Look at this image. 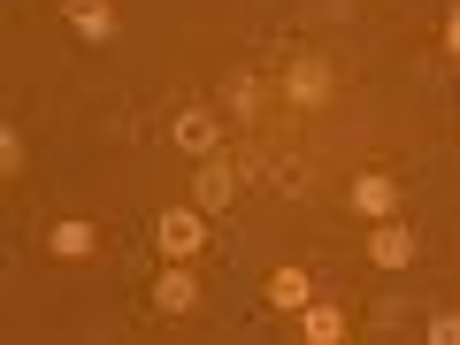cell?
Returning a JSON list of instances; mask_svg holds the SVG:
<instances>
[{"mask_svg":"<svg viewBox=\"0 0 460 345\" xmlns=\"http://www.w3.org/2000/svg\"><path fill=\"white\" fill-rule=\"evenodd\" d=\"M62 16H69V31L93 39V47H100V39H115V8H108V0H62Z\"/></svg>","mask_w":460,"mask_h":345,"instance_id":"30bf717a","label":"cell"},{"mask_svg":"<svg viewBox=\"0 0 460 345\" xmlns=\"http://www.w3.org/2000/svg\"><path fill=\"white\" fill-rule=\"evenodd\" d=\"M238 192H246V169L230 162V154H199V169H192V208H199V215H223V208H238Z\"/></svg>","mask_w":460,"mask_h":345,"instance_id":"6da1fadb","label":"cell"},{"mask_svg":"<svg viewBox=\"0 0 460 345\" xmlns=\"http://www.w3.org/2000/svg\"><path fill=\"white\" fill-rule=\"evenodd\" d=\"M307 299H314L307 269H269V307H277V314H299Z\"/></svg>","mask_w":460,"mask_h":345,"instance_id":"8fae6325","label":"cell"},{"mask_svg":"<svg viewBox=\"0 0 460 345\" xmlns=\"http://www.w3.org/2000/svg\"><path fill=\"white\" fill-rule=\"evenodd\" d=\"M345 330H353V314L330 307V299H307V307H299V338H307V345H338Z\"/></svg>","mask_w":460,"mask_h":345,"instance_id":"8992f818","label":"cell"},{"mask_svg":"<svg viewBox=\"0 0 460 345\" xmlns=\"http://www.w3.org/2000/svg\"><path fill=\"white\" fill-rule=\"evenodd\" d=\"M154 253H162V261H192V253H208V215H199V208L154 215Z\"/></svg>","mask_w":460,"mask_h":345,"instance_id":"7a4b0ae2","label":"cell"},{"mask_svg":"<svg viewBox=\"0 0 460 345\" xmlns=\"http://www.w3.org/2000/svg\"><path fill=\"white\" fill-rule=\"evenodd\" d=\"M199 307V277H192V269H169V277H154V314H192Z\"/></svg>","mask_w":460,"mask_h":345,"instance_id":"52a82bcc","label":"cell"},{"mask_svg":"<svg viewBox=\"0 0 460 345\" xmlns=\"http://www.w3.org/2000/svg\"><path fill=\"white\" fill-rule=\"evenodd\" d=\"M445 54H453V62H460V8H453V16H445Z\"/></svg>","mask_w":460,"mask_h":345,"instance_id":"5bb4252c","label":"cell"},{"mask_svg":"<svg viewBox=\"0 0 460 345\" xmlns=\"http://www.w3.org/2000/svg\"><path fill=\"white\" fill-rule=\"evenodd\" d=\"M284 100H292V108H323V100H330V62H323V54H292V69H284Z\"/></svg>","mask_w":460,"mask_h":345,"instance_id":"3957f363","label":"cell"},{"mask_svg":"<svg viewBox=\"0 0 460 345\" xmlns=\"http://www.w3.org/2000/svg\"><path fill=\"white\" fill-rule=\"evenodd\" d=\"M0 177H23V131H0Z\"/></svg>","mask_w":460,"mask_h":345,"instance_id":"7c38bea8","label":"cell"},{"mask_svg":"<svg viewBox=\"0 0 460 345\" xmlns=\"http://www.w3.org/2000/svg\"><path fill=\"white\" fill-rule=\"evenodd\" d=\"M47 253H54V261H93V253H100V230L84 223V215H69V223L47 230Z\"/></svg>","mask_w":460,"mask_h":345,"instance_id":"5b68a950","label":"cell"},{"mask_svg":"<svg viewBox=\"0 0 460 345\" xmlns=\"http://www.w3.org/2000/svg\"><path fill=\"white\" fill-rule=\"evenodd\" d=\"M429 345H460V314H429Z\"/></svg>","mask_w":460,"mask_h":345,"instance_id":"4fadbf2b","label":"cell"},{"mask_svg":"<svg viewBox=\"0 0 460 345\" xmlns=\"http://www.w3.org/2000/svg\"><path fill=\"white\" fill-rule=\"evenodd\" d=\"M177 146L184 154H223V123H215V108H184L177 115Z\"/></svg>","mask_w":460,"mask_h":345,"instance_id":"ba28073f","label":"cell"},{"mask_svg":"<svg viewBox=\"0 0 460 345\" xmlns=\"http://www.w3.org/2000/svg\"><path fill=\"white\" fill-rule=\"evenodd\" d=\"M345 199H353V208H361L368 223L399 215V184H392V177H376V169H368V177H353V192H345Z\"/></svg>","mask_w":460,"mask_h":345,"instance_id":"9c48e42d","label":"cell"},{"mask_svg":"<svg viewBox=\"0 0 460 345\" xmlns=\"http://www.w3.org/2000/svg\"><path fill=\"white\" fill-rule=\"evenodd\" d=\"M368 261H376V269H407L414 261V230L399 223V215H384V223L368 230Z\"/></svg>","mask_w":460,"mask_h":345,"instance_id":"277c9868","label":"cell"}]
</instances>
